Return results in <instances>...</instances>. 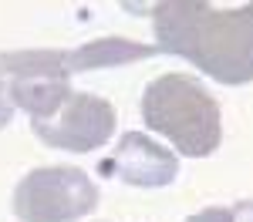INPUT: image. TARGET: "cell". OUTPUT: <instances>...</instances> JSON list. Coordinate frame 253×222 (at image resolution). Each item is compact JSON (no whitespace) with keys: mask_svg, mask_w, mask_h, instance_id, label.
I'll return each mask as SVG.
<instances>
[{"mask_svg":"<svg viewBox=\"0 0 253 222\" xmlns=\"http://www.w3.org/2000/svg\"><path fill=\"white\" fill-rule=\"evenodd\" d=\"M149 17L159 54L193 64L223 88L253 84V47L233 10H216L206 0H159Z\"/></svg>","mask_w":253,"mask_h":222,"instance_id":"6da1fadb","label":"cell"},{"mask_svg":"<svg viewBox=\"0 0 253 222\" xmlns=\"http://www.w3.org/2000/svg\"><path fill=\"white\" fill-rule=\"evenodd\" d=\"M98 202V182L78 165H38L10 189V212L17 222H81Z\"/></svg>","mask_w":253,"mask_h":222,"instance_id":"3957f363","label":"cell"},{"mask_svg":"<svg viewBox=\"0 0 253 222\" xmlns=\"http://www.w3.org/2000/svg\"><path fill=\"white\" fill-rule=\"evenodd\" d=\"M122 10L132 14V17H135V14H152V3H149V7H145V3H122Z\"/></svg>","mask_w":253,"mask_h":222,"instance_id":"4fadbf2b","label":"cell"},{"mask_svg":"<svg viewBox=\"0 0 253 222\" xmlns=\"http://www.w3.org/2000/svg\"><path fill=\"white\" fill-rule=\"evenodd\" d=\"M7 88H10L14 111L27 115V118H31V125H34V121L54 118L61 108L68 104V98L75 95V84H71V81H51V78L7 81Z\"/></svg>","mask_w":253,"mask_h":222,"instance_id":"ba28073f","label":"cell"},{"mask_svg":"<svg viewBox=\"0 0 253 222\" xmlns=\"http://www.w3.org/2000/svg\"><path fill=\"white\" fill-rule=\"evenodd\" d=\"M0 78L7 81H71L68 71V47H17L0 51Z\"/></svg>","mask_w":253,"mask_h":222,"instance_id":"52a82bcc","label":"cell"},{"mask_svg":"<svg viewBox=\"0 0 253 222\" xmlns=\"http://www.w3.org/2000/svg\"><path fill=\"white\" fill-rule=\"evenodd\" d=\"M182 172V159L175 155L169 145H162L156 135H149L145 128H132L122 131L108 155L98 161V175L101 179L122 182L128 189H142V192H159L169 189Z\"/></svg>","mask_w":253,"mask_h":222,"instance_id":"5b68a950","label":"cell"},{"mask_svg":"<svg viewBox=\"0 0 253 222\" xmlns=\"http://www.w3.org/2000/svg\"><path fill=\"white\" fill-rule=\"evenodd\" d=\"M230 10L240 20V27H243V34H247V40H250V47H253V0L250 3H240V7H230Z\"/></svg>","mask_w":253,"mask_h":222,"instance_id":"8fae6325","label":"cell"},{"mask_svg":"<svg viewBox=\"0 0 253 222\" xmlns=\"http://www.w3.org/2000/svg\"><path fill=\"white\" fill-rule=\"evenodd\" d=\"M138 118L179 159H210L223 145V108L210 84L189 71H162L142 88Z\"/></svg>","mask_w":253,"mask_h":222,"instance_id":"7a4b0ae2","label":"cell"},{"mask_svg":"<svg viewBox=\"0 0 253 222\" xmlns=\"http://www.w3.org/2000/svg\"><path fill=\"white\" fill-rule=\"evenodd\" d=\"M182 222H233V212H230V205H206V209L189 212Z\"/></svg>","mask_w":253,"mask_h":222,"instance_id":"9c48e42d","label":"cell"},{"mask_svg":"<svg viewBox=\"0 0 253 222\" xmlns=\"http://www.w3.org/2000/svg\"><path fill=\"white\" fill-rule=\"evenodd\" d=\"M14 101H10V88H7V78H0V131L14 121Z\"/></svg>","mask_w":253,"mask_h":222,"instance_id":"30bf717a","label":"cell"},{"mask_svg":"<svg viewBox=\"0 0 253 222\" xmlns=\"http://www.w3.org/2000/svg\"><path fill=\"white\" fill-rule=\"evenodd\" d=\"M159 51L156 44L138 37H125V34H105V37H91L68 47V71L75 74H91V71H112V67H128V64H142L152 61Z\"/></svg>","mask_w":253,"mask_h":222,"instance_id":"8992f818","label":"cell"},{"mask_svg":"<svg viewBox=\"0 0 253 222\" xmlns=\"http://www.w3.org/2000/svg\"><path fill=\"white\" fill-rule=\"evenodd\" d=\"M31 131L44 148H54L64 155H91L115 141L118 111L112 101L95 91H75L54 118L34 121Z\"/></svg>","mask_w":253,"mask_h":222,"instance_id":"277c9868","label":"cell"},{"mask_svg":"<svg viewBox=\"0 0 253 222\" xmlns=\"http://www.w3.org/2000/svg\"><path fill=\"white\" fill-rule=\"evenodd\" d=\"M233 212V222H253V199H240L230 205Z\"/></svg>","mask_w":253,"mask_h":222,"instance_id":"7c38bea8","label":"cell"}]
</instances>
